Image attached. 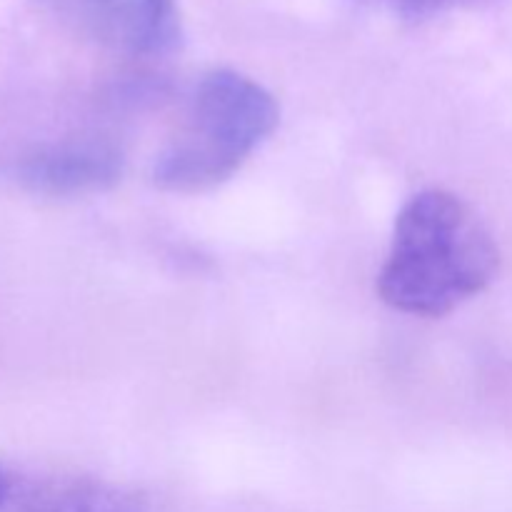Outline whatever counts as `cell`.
Wrapping results in <instances>:
<instances>
[{
  "instance_id": "7",
  "label": "cell",
  "mask_w": 512,
  "mask_h": 512,
  "mask_svg": "<svg viewBox=\"0 0 512 512\" xmlns=\"http://www.w3.org/2000/svg\"><path fill=\"white\" fill-rule=\"evenodd\" d=\"M10 483H13V473H10L8 468H3V465H0V508H3V503L8 500Z\"/></svg>"
},
{
  "instance_id": "3",
  "label": "cell",
  "mask_w": 512,
  "mask_h": 512,
  "mask_svg": "<svg viewBox=\"0 0 512 512\" xmlns=\"http://www.w3.org/2000/svg\"><path fill=\"white\" fill-rule=\"evenodd\" d=\"M83 38L130 55L160 58L183 43L178 0H40Z\"/></svg>"
},
{
  "instance_id": "5",
  "label": "cell",
  "mask_w": 512,
  "mask_h": 512,
  "mask_svg": "<svg viewBox=\"0 0 512 512\" xmlns=\"http://www.w3.org/2000/svg\"><path fill=\"white\" fill-rule=\"evenodd\" d=\"M0 512H155L143 493L88 475L13 473Z\"/></svg>"
},
{
  "instance_id": "6",
  "label": "cell",
  "mask_w": 512,
  "mask_h": 512,
  "mask_svg": "<svg viewBox=\"0 0 512 512\" xmlns=\"http://www.w3.org/2000/svg\"><path fill=\"white\" fill-rule=\"evenodd\" d=\"M395 15L408 20H428L435 15H443L455 8H468V5L483 3V0H383Z\"/></svg>"
},
{
  "instance_id": "1",
  "label": "cell",
  "mask_w": 512,
  "mask_h": 512,
  "mask_svg": "<svg viewBox=\"0 0 512 512\" xmlns=\"http://www.w3.org/2000/svg\"><path fill=\"white\" fill-rule=\"evenodd\" d=\"M500 268L488 225L445 190L413 195L395 218L378 293L390 308L438 318L483 293Z\"/></svg>"
},
{
  "instance_id": "4",
  "label": "cell",
  "mask_w": 512,
  "mask_h": 512,
  "mask_svg": "<svg viewBox=\"0 0 512 512\" xmlns=\"http://www.w3.org/2000/svg\"><path fill=\"white\" fill-rule=\"evenodd\" d=\"M125 155L105 138H68L23 150L5 165V175L35 195L75 198L105 193L120 183Z\"/></svg>"
},
{
  "instance_id": "2",
  "label": "cell",
  "mask_w": 512,
  "mask_h": 512,
  "mask_svg": "<svg viewBox=\"0 0 512 512\" xmlns=\"http://www.w3.org/2000/svg\"><path fill=\"white\" fill-rule=\"evenodd\" d=\"M280 123L278 100L233 68L205 73L178 133L158 153L153 180L170 193H203L233 178Z\"/></svg>"
}]
</instances>
